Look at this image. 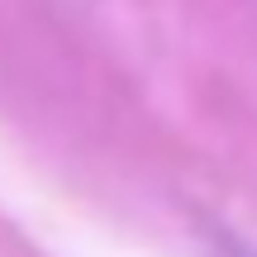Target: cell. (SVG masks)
Here are the masks:
<instances>
[{
	"label": "cell",
	"instance_id": "1",
	"mask_svg": "<svg viewBox=\"0 0 257 257\" xmlns=\"http://www.w3.org/2000/svg\"><path fill=\"white\" fill-rule=\"evenodd\" d=\"M214 252L219 257H257L252 243H243L238 233H229V229H214Z\"/></svg>",
	"mask_w": 257,
	"mask_h": 257
}]
</instances>
